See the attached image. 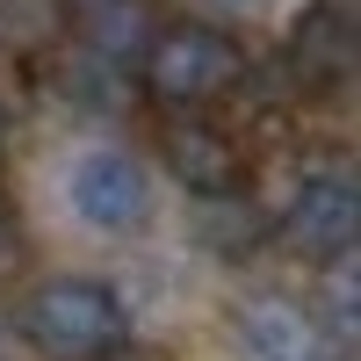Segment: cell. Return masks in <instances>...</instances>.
I'll return each instance as SVG.
<instances>
[{
    "label": "cell",
    "instance_id": "cell-1",
    "mask_svg": "<svg viewBox=\"0 0 361 361\" xmlns=\"http://www.w3.org/2000/svg\"><path fill=\"white\" fill-rule=\"evenodd\" d=\"M22 325H29V340H37L44 354H58V361H94L109 347H123V333H130L123 296H116L109 282H94V275L44 282L37 296H29Z\"/></svg>",
    "mask_w": 361,
    "mask_h": 361
},
{
    "label": "cell",
    "instance_id": "cell-2",
    "mask_svg": "<svg viewBox=\"0 0 361 361\" xmlns=\"http://www.w3.org/2000/svg\"><path fill=\"white\" fill-rule=\"evenodd\" d=\"M246 73V51H238L224 29L209 22H173V29H152V44H145V80H152V94L173 102V109H202L238 87Z\"/></svg>",
    "mask_w": 361,
    "mask_h": 361
},
{
    "label": "cell",
    "instance_id": "cell-3",
    "mask_svg": "<svg viewBox=\"0 0 361 361\" xmlns=\"http://www.w3.org/2000/svg\"><path fill=\"white\" fill-rule=\"evenodd\" d=\"M66 209L87 231H137L152 217V173H145L123 145H87L66 166Z\"/></svg>",
    "mask_w": 361,
    "mask_h": 361
},
{
    "label": "cell",
    "instance_id": "cell-4",
    "mask_svg": "<svg viewBox=\"0 0 361 361\" xmlns=\"http://www.w3.org/2000/svg\"><path fill=\"white\" fill-rule=\"evenodd\" d=\"M282 238L311 260H333L347 246H361V188L340 173H311L304 188L289 195V217H282Z\"/></svg>",
    "mask_w": 361,
    "mask_h": 361
},
{
    "label": "cell",
    "instance_id": "cell-5",
    "mask_svg": "<svg viewBox=\"0 0 361 361\" xmlns=\"http://www.w3.org/2000/svg\"><path fill=\"white\" fill-rule=\"evenodd\" d=\"M238 347L246 361H325V325L289 296H253L238 304Z\"/></svg>",
    "mask_w": 361,
    "mask_h": 361
},
{
    "label": "cell",
    "instance_id": "cell-6",
    "mask_svg": "<svg viewBox=\"0 0 361 361\" xmlns=\"http://www.w3.org/2000/svg\"><path fill=\"white\" fill-rule=\"evenodd\" d=\"M166 166H173V180L188 195H231L238 188V145L224 137V130H209V123H180V130H166Z\"/></svg>",
    "mask_w": 361,
    "mask_h": 361
},
{
    "label": "cell",
    "instance_id": "cell-7",
    "mask_svg": "<svg viewBox=\"0 0 361 361\" xmlns=\"http://www.w3.org/2000/svg\"><path fill=\"white\" fill-rule=\"evenodd\" d=\"M73 29L80 44L102 58V66H123L152 44V15H145V0H73Z\"/></svg>",
    "mask_w": 361,
    "mask_h": 361
},
{
    "label": "cell",
    "instance_id": "cell-8",
    "mask_svg": "<svg viewBox=\"0 0 361 361\" xmlns=\"http://www.w3.org/2000/svg\"><path fill=\"white\" fill-rule=\"evenodd\" d=\"M195 231H202L217 253H246L253 238H260V217L246 209V195L231 188V195H202V209H195Z\"/></svg>",
    "mask_w": 361,
    "mask_h": 361
},
{
    "label": "cell",
    "instance_id": "cell-9",
    "mask_svg": "<svg viewBox=\"0 0 361 361\" xmlns=\"http://www.w3.org/2000/svg\"><path fill=\"white\" fill-rule=\"evenodd\" d=\"M325 318H333L347 340H361V253L354 246L325 260Z\"/></svg>",
    "mask_w": 361,
    "mask_h": 361
},
{
    "label": "cell",
    "instance_id": "cell-10",
    "mask_svg": "<svg viewBox=\"0 0 361 361\" xmlns=\"http://www.w3.org/2000/svg\"><path fill=\"white\" fill-rule=\"evenodd\" d=\"M202 8H224V15H246V8H260V0H202Z\"/></svg>",
    "mask_w": 361,
    "mask_h": 361
}]
</instances>
